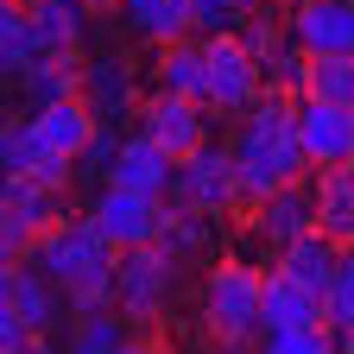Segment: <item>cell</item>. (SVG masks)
Returning <instances> with one entry per match:
<instances>
[{
	"instance_id": "obj_32",
	"label": "cell",
	"mask_w": 354,
	"mask_h": 354,
	"mask_svg": "<svg viewBox=\"0 0 354 354\" xmlns=\"http://www.w3.org/2000/svg\"><path fill=\"white\" fill-rule=\"evenodd\" d=\"M120 354H165V348H158V342H140V335H127V348H120Z\"/></svg>"
},
{
	"instance_id": "obj_30",
	"label": "cell",
	"mask_w": 354,
	"mask_h": 354,
	"mask_svg": "<svg viewBox=\"0 0 354 354\" xmlns=\"http://www.w3.org/2000/svg\"><path fill=\"white\" fill-rule=\"evenodd\" d=\"M253 7H266V0H196V26L203 32H234Z\"/></svg>"
},
{
	"instance_id": "obj_29",
	"label": "cell",
	"mask_w": 354,
	"mask_h": 354,
	"mask_svg": "<svg viewBox=\"0 0 354 354\" xmlns=\"http://www.w3.org/2000/svg\"><path fill=\"white\" fill-rule=\"evenodd\" d=\"M253 354H342V335H329V323H317V329H266Z\"/></svg>"
},
{
	"instance_id": "obj_9",
	"label": "cell",
	"mask_w": 354,
	"mask_h": 354,
	"mask_svg": "<svg viewBox=\"0 0 354 354\" xmlns=\"http://www.w3.org/2000/svg\"><path fill=\"white\" fill-rule=\"evenodd\" d=\"M88 215L102 221V234L127 253V247H152L158 228H165V196H146V190H127V184H102Z\"/></svg>"
},
{
	"instance_id": "obj_31",
	"label": "cell",
	"mask_w": 354,
	"mask_h": 354,
	"mask_svg": "<svg viewBox=\"0 0 354 354\" xmlns=\"http://www.w3.org/2000/svg\"><path fill=\"white\" fill-rule=\"evenodd\" d=\"M348 323H354V247H348L342 279H335V291H329V329H348Z\"/></svg>"
},
{
	"instance_id": "obj_7",
	"label": "cell",
	"mask_w": 354,
	"mask_h": 354,
	"mask_svg": "<svg viewBox=\"0 0 354 354\" xmlns=\"http://www.w3.org/2000/svg\"><path fill=\"white\" fill-rule=\"evenodd\" d=\"M165 203H190L203 215H228L241 203V171H234V146H203L177 165V184Z\"/></svg>"
},
{
	"instance_id": "obj_5",
	"label": "cell",
	"mask_w": 354,
	"mask_h": 354,
	"mask_svg": "<svg viewBox=\"0 0 354 354\" xmlns=\"http://www.w3.org/2000/svg\"><path fill=\"white\" fill-rule=\"evenodd\" d=\"M209 38V108L215 114H247L259 95H266V70L259 57L247 51V38L241 32H203Z\"/></svg>"
},
{
	"instance_id": "obj_17",
	"label": "cell",
	"mask_w": 354,
	"mask_h": 354,
	"mask_svg": "<svg viewBox=\"0 0 354 354\" xmlns=\"http://www.w3.org/2000/svg\"><path fill=\"white\" fill-rule=\"evenodd\" d=\"M342 259H348V247H342L335 234L310 228L304 241H291V247L279 253V272H291L297 285H310L317 297H329V291H335V279H342Z\"/></svg>"
},
{
	"instance_id": "obj_26",
	"label": "cell",
	"mask_w": 354,
	"mask_h": 354,
	"mask_svg": "<svg viewBox=\"0 0 354 354\" xmlns=\"http://www.w3.org/2000/svg\"><path fill=\"white\" fill-rule=\"evenodd\" d=\"M209 221H215V215H203V209H190V203H165L158 247H165L171 259H196V253H209Z\"/></svg>"
},
{
	"instance_id": "obj_1",
	"label": "cell",
	"mask_w": 354,
	"mask_h": 354,
	"mask_svg": "<svg viewBox=\"0 0 354 354\" xmlns=\"http://www.w3.org/2000/svg\"><path fill=\"white\" fill-rule=\"evenodd\" d=\"M234 171H241V209H259L272 190L297 184V177L310 171L304 140H297V95L266 88V95L241 114V127H234Z\"/></svg>"
},
{
	"instance_id": "obj_4",
	"label": "cell",
	"mask_w": 354,
	"mask_h": 354,
	"mask_svg": "<svg viewBox=\"0 0 354 354\" xmlns=\"http://www.w3.org/2000/svg\"><path fill=\"white\" fill-rule=\"evenodd\" d=\"M177 279H184V259H171L158 241L152 247H127L120 266H114V304L127 323H158L171 297H177Z\"/></svg>"
},
{
	"instance_id": "obj_20",
	"label": "cell",
	"mask_w": 354,
	"mask_h": 354,
	"mask_svg": "<svg viewBox=\"0 0 354 354\" xmlns=\"http://www.w3.org/2000/svg\"><path fill=\"white\" fill-rule=\"evenodd\" d=\"M152 76H158V88H171V95L203 102L209 95V38H171V44H158Z\"/></svg>"
},
{
	"instance_id": "obj_8",
	"label": "cell",
	"mask_w": 354,
	"mask_h": 354,
	"mask_svg": "<svg viewBox=\"0 0 354 354\" xmlns=\"http://www.w3.org/2000/svg\"><path fill=\"white\" fill-rule=\"evenodd\" d=\"M140 133H152V140L184 165L190 152L209 146V102H190V95H171V88H152V95L140 102Z\"/></svg>"
},
{
	"instance_id": "obj_2",
	"label": "cell",
	"mask_w": 354,
	"mask_h": 354,
	"mask_svg": "<svg viewBox=\"0 0 354 354\" xmlns=\"http://www.w3.org/2000/svg\"><path fill=\"white\" fill-rule=\"evenodd\" d=\"M32 266H44L57 285H64V304L76 310H108L114 304V266H120V247L102 234L95 215H64L51 234L32 247Z\"/></svg>"
},
{
	"instance_id": "obj_27",
	"label": "cell",
	"mask_w": 354,
	"mask_h": 354,
	"mask_svg": "<svg viewBox=\"0 0 354 354\" xmlns=\"http://www.w3.org/2000/svg\"><path fill=\"white\" fill-rule=\"evenodd\" d=\"M127 348V317H120V304L108 310H82L76 329H70V354H120Z\"/></svg>"
},
{
	"instance_id": "obj_35",
	"label": "cell",
	"mask_w": 354,
	"mask_h": 354,
	"mask_svg": "<svg viewBox=\"0 0 354 354\" xmlns=\"http://www.w3.org/2000/svg\"><path fill=\"white\" fill-rule=\"evenodd\" d=\"M266 7H297V0H266Z\"/></svg>"
},
{
	"instance_id": "obj_13",
	"label": "cell",
	"mask_w": 354,
	"mask_h": 354,
	"mask_svg": "<svg viewBox=\"0 0 354 354\" xmlns=\"http://www.w3.org/2000/svg\"><path fill=\"white\" fill-rule=\"evenodd\" d=\"M57 279L44 272V266L32 259H7V272H0V310H13V317H26L38 335L57 323Z\"/></svg>"
},
{
	"instance_id": "obj_3",
	"label": "cell",
	"mask_w": 354,
	"mask_h": 354,
	"mask_svg": "<svg viewBox=\"0 0 354 354\" xmlns=\"http://www.w3.org/2000/svg\"><path fill=\"white\" fill-rule=\"evenodd\" d=\"M203 323L215 342H259L266 335V272L247 259H215L203 279Z\"/></svg>"
},
{
	"instance_id": "obj_22",
	"label": "cell",
	"mask_w": 354,
	"mask_h": 354,
	"mask_svg": "<svg viewBox=\"0 0 354 354\" xmlns=\"http://www.w3.org/2000/svg\"><path fill=\"white\" fill-rule=\"evenodd\" d=\"M44 57V44H38V26H32V13H26V0H7V7H0V70H7V82L19 88Z\"/></svg>"
},
{
	"instance_id": "obj_12",
	"label": "cell",
	"mask_w": 354,
	"mask_h": 354,
	"mask_svg": "<svg viewBox=\"0 0 354 354\" xmlns=\"http://www.w3.org/2000/svg\"><path fill=\"white\" fill-rule=\"evenodd\" d=\"M285 19H291V38L310 57L354 51V0H297Z\"/></svg>"
},
{
	"instance_id": "obj_23",
	"label": "cell",
	"mask_w": 354,
	"mask_h": 354,
	"mask_svg": "<svg viewBox=\"0 0 354 354\" xmlns=\"http://www.w3.org/2000/svg\"><path fill=\"white\" fill-rule=\"evenodd\" d=\"M82 76H88V57H82V51H51V57L19 82V95H26V108L70 102V95H82Z\"/></svg>"
},
{
	"instance_id": "obj_18",
	"label": "cell",
	"mask_w": 354,
	"mask_h": 354,
	"mask_svg": "<svg viewBox=\"0 0 354 354\" xmlns=\"http://www.w3.org/2000/svg\"><path fill=\"white\" fill-rule=\"evenodd\" d=\"M0 165H7V177H38V184L64 190L70 184V158H57L51 146L32 133V120H13L7 133H0Z\"/></svg>"
},
{
	"instance_id": "obj_14",
	"label": "cell",
	"mask_w": 354,
	"mask_h": 354,
	"mask_svg": "<svg viewBox=\"0 0 354 354\" xmlns=\"http://www.w3.org/2000/svg\"><path fill=\"white\" fill-rule=\"evenodd\" d=\"M26 120H32V133H38V140L51 146L57 158H70V165H76L88 146H95V133H102L95 108H88L82 95H70V102H44V108H32Z\"/></svg>"
},
{
	"instance_id": "obj_6",
	"label": "cell",
	"mask_w": 354,
	"mask_h": 354,
	"mask_svg": "<svg viewBox=\"0 0 354 354\" xmlns=\"http://www.w3.org/2000/svg\"><path fill=\"white\" fill-rule=\"evenodd\" d=\"M57 228V190L38 177H7L0 196V253L7 259H32V247Z\"/></svg>"
},
{
	"instance_id": "obj_10",
	"label": "cell",
	"mask_w": 354,
	"mask_h": 354,
	"mask_svg": "<svg viewBox=\"0 0 354 354\" xmlns=\"http://www.w3.org/2000/svg\"><path fill=\"white\" fill-rule=\"evenodd\" d=\"M297 140H304L310 171L354 165V108H342V102H317V95H297Z\"/></svg>"
},
{
	"instance_id": "obj_34",
	"label": "cell",
	"mask_w": 354,
	"mask_h": 354,
	"mask_svg": "<svg viewBox=\"0 0 354 354\" xmlns=\"http://www.w3.org/2000/svg\"><path fill=\"white\" fill-rule=\"evenodd\" d=\"M82 7H88V13H120L127 0H82Z\"/></svg>"
},
{
	"instance_id": "obj_16",
	"label": "cell",
	"mask_w": 354,
	"mask_h": 354,
	"mask_svg": "<svg viewBox=\"0 0 354 354\" xmlns=\"http://www.w3.org/2000/svg\"><path fill=\"white\" fill-rule=\"evenodd\" d=\"M82 102L95 108L102 127H120L127 114H140V88H133V64L127 57H88V76H82Z\"/></svg>"
},
{
	"instance_id": "obj_28",
	"label": "cell",
	"mask_w": 354,
	"mask_h": 354,
	"mask_svg": "<svg viewBox=\"0 0 354 354\" xmlns=\"http://www.w3.org/2000/svg\"><path fill=\"white\" fill-rule=\"evenodd\" d=\"M304 95L354 108V51H335V57H310V70H304Z\"/></svg>"
},
{
	"instance_id": "obj_21",
	"label": "cell",
	"mask_w": 354,
	"mask_h": 354,
	"mask_svg": "<svg viewBox=\"0 0 354 354\" xmlns=\"http://www.w3.org/2000/svg\"><path fill=\"white\" fill-rule=\"evenodd\" d=\"M120 26L146 44H171V38H190L196 32V0H127Z\"/></svg>"
},
{
	"instance_id": "obj_33",
	"label": "cell",
	"mask_w": 354,
	"mask_h": 354,
	"mask_svg": "<svg viewBox=\"0 0 354 354\" xmlns=\"http://www.w3.org/2000/svg\"><path fill=\"white\" fill-rule=\"evenodd\" d=\"M13 354H57V348H51V342H44V335H32V342H19Z\"/></svg>"
},
{
	"instance_id": "obj_25",
	"label": "cell",
	"mask_w": 354,
	"mask_h": 354,
	"mask_svg": "<svg viewBox=\"0 0 354 354\" xmlns=\"http://www.w3.org/2000/svg\"><path fill=\"white\" fill-rule=\"evenodd\" d=\"M26 13L38 26L44 51H82V32H88V7L82 0H26Z\"/></svg>"
},
{
	"instance_id": "obj_19",
	"label": "cell",
	"mask_w": 354,
	"mask_h": 354,
	"mask_svg": "<svg viewBox=\"0 0 354 354\" xmlns=\"http://www.w3.org/2000/svg\"><path fill=\"white\" fill-rule=\"evenodd\" d=\"M329 323V297H317L310 285H297L291 272H266V329H317Z\"/></svg>"
},
{
	"instance_id": "obj_15",
	"label": "cell",
	"mask_w": 354,
	"mask_h": 354,
	"mask_svg": "<svg viewBox=\"0 0 354 354\" xmlns=\"http://www.w3.org/2000/svg\"><path fill=\"white\" fill-rule=\"evenodd\" d=\"M108 184L146 190V196H171V184H177V158L152 140V133H127V140H120V152H114Z\"/></svg>"
},
{
	"instance_id": "obj_24",
	"label": "cell",
	"mask_w": 354,
	"mask_h": 354,
	"mask_svg": "<svg viewBox=\"0 0 354 354\" xmlns=\"http://www.w3.org/2000/svg\"><path fill=\"white\" fill-rule=\"evenodd\" d=\"M317 228L354 247V165L317 171Z\"/></svg>"
},
{
	"instance_id": "obj_11",
	"label": "cell",
	"mask_w": 354,
	"mask_h": 354,
	"mask_svg": "<svg viewBox=\"0 0 354 354\" xmlns=\"http://www.w3.org/2000/svg\"><path fill=\"white\" fill-rule=\"evenodd\" d=\"M247 228L266 241V247H291V241H304L310 228H317V184L310 177H297V184H285V190H272L253 215H247Z\"/></svg>"
}]
</instances>
